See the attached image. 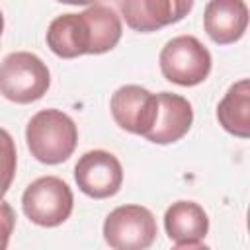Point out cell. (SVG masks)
I'll list each match as a JSON object with an SVG mask.
<instances>
[{"label": "cell", "mask_w": 250, "mask_h": 250, "mask_svg": "<svg viewBox=\"0 0 250 250\" xmlns=\"http://www.w3.org/2000/svg\"><path fill=\"white\" fill-rule=\"evenodd\" d=\"M25 141L35 160L43 164H61L74 152L78 129L64 111L41 109L27 123Z\"/></svg>", "instance_id": "1"}, {"label": "cell", "mask_w": 250, "mask_h": 250, "mask_svg": "<svg viewBox=\"0 0 250 250\" xmlns=\"http://www.w3.org/2000/svg\"><path fill=\"white\" fill-rule=\"evenodd\" d=\"M51 84L47 64L33 53H10L0 62V94L14 104L41 100Z\"/></svg>", "instance_id": "2"}, {"label": "cell", "mask_w": 250, "mask_h": 250, "mask_svg": "<svg viewBox=\"0 0 250 250\" xmlns=\"http://www.w3.org/2000/svg\"><path fill=\"white\" fill-rule=\"evenodd\" d=\"M160 70L168 82L197 86L211 72V53L193 35L172 37L160 51Z\"/></svg>", "instance_id": "3"}, {"label": "cell", "mask_w": 250, "mask_h": 250, "mask_svg": "<svg viewBox=\"0 0 250 250\" xmlns=\"http://www.w3.org/2000/svg\"><path fill=\"white\" fill-rule=\"evenodd\" d=\"M21 207L31 223L39 227H59L70 217L74 195L68 184L61 178L43 176L25 188Z\"/></svg>", "instance_id": "4"}, {"label": "cell", "mask_w": 250, "mask_h": 250, "mask_svg": "<svg viewBox=\"0 0 250 250\" xmlns=\"http://www.w3.org/2000/svg\"><path fill=\"white\" fill-rule=\"evenodd\" d=\"M156 234V219L143 205L115 207L104 221V238L113 250H148Z\"/></svg>", "instance_id": "5"}, {"label": "cell", "mask_w": 250, "mask_h": 250, "mask_svg": "<svg viewBox=\"0 0 250 250\" xmlns=\"http://www.w3.org/2000/svg\"><path fill=\"white\" fill-rule=\"evenodd\" d=\"M74 180L80 191L88 197L105 199L119 191L123 184V168L111 152L96 148L78 158L74 166Z\"/></svg>", "instance_id": "6"}, {"label": "cell", "mask_w": 250, "mask_h": 250, "mask_svg": "<svg viewBox=\"0 0 250 250\" xmlns=\"http://www.w3.org/2000/svg\"><path fill=\"white\" fill-rule=\"evenodd\" d=\"M113 121L135 135H146L152 129L158 111L156 94L137 84H125L117 88L109 100Z\"/></svg>", "instance_id": "7"}, {"label": "cell", "mask_w": 250, "mask_h": 250, "mask_svg": "<svg viewBox=\"0 0 250 250\" xmlns=\"http://www.w3.org/2000/svg\"><path fill=\"white\" fill-rule=\"evenodd\" d=\"M127 25L135 31L148 33L180 21L191 8V0H121L117 2Z\"/></svg>", "instance_id": "8"}, {"label": "cell", "mask_w": 250, "mask_h": 250, "mask_svg": "<svg viewBox=\"0 0 250 250\" xmlns=\"http://www.w3.org/2000/svg\"><path fill=\"white\" fill-rule=\"evenodd\" d=\"M156 100H158L156 119L152 123V129L145 135V139L156 145H170L180 141L193 123L191 104L184 96L172 92H160L156 94Z\"/></svg>", "instance_id": "9"}, {"label": "cell", "mask_w": 250, "mask_h": 250, "mask_svg": "<svg viewBox=\"0 0 250 250\" xmlns=\"http://www.w3.org/2000/svg\"><path fill=\"white\" fill-rule=\"evenodd\" d=\"M203 25L215 43L230 45L246 31L248 6L242 0H211L205 6Z\"/></svg>", "instance_id": "10"}, {"label": "cell", "mask_w": 250, "mask_h": 250, "mask_svg": "<svg viewBox=\"0 0 250 250\" xmlns=\"http://www.w3.org/2000/svg\"><path fill=\"white\" fill-rule=\"evenodd\" d=\"M47 45L61 59H74L88 55L90 35L82 12L61 14L47 27Z\"/></svg>", "instance_id": "11"}, {"label": "cell", "mask_w": 250, "mask_h": 250, "mask_svg": "<svg viewBox=\"0 0 250 250\" xmlns=\"http://www.w3.org/2000/svg\"><path fill=\"white\" fill-rule=\"evenodd\" d=\"M164 229L174 242H199L209 232V217L195 201H176L164 213Z\"/></svg>", "instance_id": "12"}, {"label": "cell", "mask_w": 250, "mask_h": 250, "mask_svg": "<svg viewBox=\"0 0 250 250\" xmlns=\"http://www.w3.org/2000/svg\"><path fill=\"white\" fill-rule=\"evenodd\" d=\"M217 119L221 127L240 139L250 137V80L234 82L217 105Z\"/></svg>", "instance_id": "13"}, {"label": "cell", "mask_w": 250, "mask_h": 250, "mask_svg": "<svg viewBox=\"0 0 250 250\" xmlns=\"http://www.w3.org/2000/svg\"><path fill=\"white\" fill-rule=\"evenodd\" d=\"M82 18L90 35L88 55H102L111 51L121 39V18L107 4H92L82 10Z\"/></svg>", "instance_id": "14"}, {"label": "cell", "mask_w": 250, "mask_h": 250, "mask_svg": "<svg viewBox=\"0 0 250 250\" xmlns=\"http://www.w3.org/2000/svg\"><path fill=\"white\" fill-rule=\"evenodd\" d=\"M16 164H18L16 143L12 135L0 127V199L6 195V191L12 186V180L16 176Z\"/></svg>", "instance_id": "15"}, {"label": "cell", "mask_w": 250, "mask_h": 250, "mask_svg": "<svg viewBox=\"0 0 250 250\" xmlns=\"http://www.w3.org/2000/svg\"><path fill=\"white\" fill-rule=\"evenodd\" d=\"M14 225H16V213L12 209V205L4 199H0V250L8 248L10 236L14 232Z\"/></svg>", "instance_id": "16"}, {"label": "cell", "mask_w": 250, "mask_h": 250, "mask_svg": "<svg viewBox=\"0 0 250 250\" xmlns=\"http://www.w3.org/2000/svg\"><path fill=\"white\" fill-rule=\"evenodd\" d=\"M170 250H211V248L201 244V242H180Z\"/></svg>", "instance_id": "17"}, {"label": "cell", "mask_w": 250, "mask_h": 250, "mask_svg": "<svg viewBox=\"0 0 250 250\" xmlns=\"http://www.w3.org/2000/svg\"><path fill=\"white\" fill-rule=\"evenodd\" d=\"M2 29H4V16L0 12V37H2Z\"/></svg>", "instance_id": "18"}]
</instances>
